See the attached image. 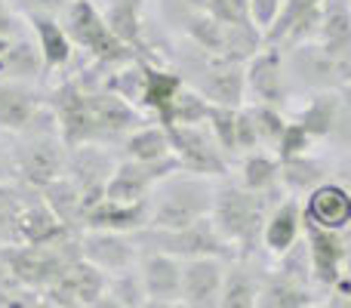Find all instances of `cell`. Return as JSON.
Listing matches in <instances>:
<instances>
[{"label": "cell", "instance_id": "cell-1", "mask_svg": "<svg viewBox=\"0 0 351 308\" xmlns=\"http://www.w3.org/2000/svg\"><path fill=\"white\" fill-rule=\"evenodd\" d=\"M59 133L68 148L111 145L142 127V117L127 99L114 93H93L80 84H62L49 96Z\"/></svg>", "mask_w": 351, "mask_h": 308}, {"label": "cell", "instance_id": "cell-2", "mask_svg": "<svg viewBox=\"0 0 351 308\" xmlns=\"http://www.w3.org/2000/svg\"><path fill=\"white\" fill-rule=\"evenodd\" d=\"M68 152L71 148L62 139L59 121H56L53 108L47 105L37 115V121L12 139V145H10L12 182L28 188V191H43L47 185H53L56 179L65 176Z\"/></svg>", "mask_w": 351, "mask_h": 308}, {"label": "cell", "instance_id": "cell-3", "mask_svg": "<svg viewBox=\"0 0 351 308\" xmlns=\"http://www.w3.org/2000/svg\"><path fill=\"white\" fill-rule=\"evenodd\" d=\"M278 191H247L241 185H219L216 200H213L210 222L213 228L222 235V241L234 244L241 250V259H250L253 250L262 244V231L274 210H278L280 198H274Z\"/></svg>", "mask_w": 351, "mask_h": 308}, {"label": "cell", "instance_id": "cell-4", "mask_svg": "<svg viewBox=\"0 0 351 308\" xmlns=\"http://www.w3.org/2000/svg\"><path fill=\"white\" fill-rule=\"evenodd\" d=\"M216 185L206 176L173 173L154 188L148 200V225L145 228H188V225L210 219Z\"/></svg>", "mask_w": 351, "mask_h": 308}, {"label": "cell", "instance_id": "cell-5", "mask_svg": "<svg viewBox=\"0 0 351 308\" xmlns=\"http://www.w3.org/2000/svg\"><path fill=\"white\" fill-rule=\"evenodd\" d=\"M0 259L10 268V274L16 278V284L28 293H43L65 274V268L71 262L84 259L80 256V235L65 237L59 244H43V247H3Z\"/></svg>", "mask_w": 351, "mask_h": 308}, {"label": "cell", "instance_id": "cell-6", "mask_svg": "<svg viewBox=\"0 0 351 308\" xmlns=\"http://www.w3.org/2000/svg\"><path fill=\"white\" fill-rule=\"evenodd\" d=\"M136 244H139L142 253H167L176 256L182 262L191 259H228L231 247L222 241L216 228H213L210 219H200V222L188 225V228H142L136 231Z\"/></svg>", "mask_w": 351, "mask_h": 308}, {"label": "cell", "instance_id": "cell-7", "mask_svg": "<svg viewBox=\"0 0 351 308\" xmlns=\"http://www.w3.org/2000/svg\"><path fill=\"white\" fill-rule=\"evenodd\" d=\"M65 34L71 43L93 56L99 65H127L133 59V47L117 37L111 22L90 3V0H74L65 12Z\"/></svg>", "mask_w": 351, "mask_h": 308}, {"label": "cell", "instance_id": "cell-8", "mask_svg": "<svg viewBox=\"0 0 351 308\" xmlns=\"http://www.w3.org/2000/svg\"><path fill=\"white\" fill-rule=\"evenodd\" d=\"M170 136V148L173 157L179 161V167L185 173L194 176H228V157L219 148L216 136L206 123L200 127H164Z\"/></svg>", "mask_w": 351, "mask_h": 308}, {"label": "cell", "instance_id": "cell-9", "mask_svg": "<svg viewBox=\"0 0 351 308\" xmlns=\"http://www.w3.org/2000/svg\"><path fill=\"white\" fill-rule=\"evenodd\" d=\"M80 256L108 278L139 268L142 250L133 235L121 231H80Z\"/></svg>", "mask_w": 351, "mask_h": 308}, {"label": "cell", "instance_id": "cell-10", "mask_svg": "<svg viewBox=\"0 0 351 308\" xmlns=\"http://www.w3.org/2000/svg\"><path fill=\"white\" fill-rule=\"evenodd\" d=\"M114 169H117V163H114V154L108 152V145H80L68 152L65 176L80 188V194L86 200V210L105 198Z\"/></svg>", "mask_w": 351, "mask_h": 308}, {"label": "cell", "instance_id": "cell-11", "mask_svg": "<svg viewBox=\"0 0 351 308\" xmlns=\"http://www.w3.org/2000/svg\"><path fill=\"white\" fill-rule=\"evenodd\" d=\"M105 293H108V274L99 272L90 262L77 259L65 268V274L43 296L62 308H93L99 299H105Z\"/></svg>", "mask_w": 351, "mask_h": 308}, {"label": "cell", "instance_id": "cell-12", "mask_svg": "<svg viewBox=\"0 0 351 308\" xmlns=\"http://www.w3.org/2000/svg\"><path fill=\"white\" fill-rule=\"evenodd\" d=\"M302 228H305V244H308L315 284L336 287L342 281V268H346L351 244L342 237V231L317 228V225H311V222H305Z\"/></svg>", "mask_w": 351, "mask_h": 308}, {"label": "cell", "instance_id": "cell-13", "mask_svg": "<svg viewBox=\"0 0 351 308\" xmlns=\"http://www.w3.org/2000/svg\"><path fill=\"white\" fill-rule=\"evenodd\" d=\"M290 71L296 74L302 84H308L311 90H324L330 93L339 80H348V68L339 65L321 43H302V47H293L290 56H284Z\"/></svg>", "mask_w": 351, "mask_h": 308}, {"label": "cell", "instance_id": "cell-14", "mask_svg": "<svg viewBox=\"0 0 351 308\" xmlns=\"http://www.w3.org/2000/svg\"><path fill=\"white\" fill-rule=\"evenodd\" d=\"M47 108L34 84L19 80H0V133L19 136L37 121V115Z\"/></svg>", "mask_w": 351, "mask_h": 308}, {"label": "cell", "instance_id": "cell-15", "mask_svg": "<svg viewBox=\"0 0 351 308\" xmlns=\"http://www.w3.org/2000/svg\"><path fill=\"white\" fill-rule=\"evenodd\" d=\"M247 93L256 96V105H271L278 108V102L287 99V68L284 56L274 47H265L262 53H256L250 59L247 68Z\"/></svg>", "mask_w": 351, "mask_h": 308}, {"label": "cell", "instance_id": "cell-16", "mask_svg": "<svg viewBox=\"0 0 351 308\" xmlns=\"http://www.w3.org/2000/svg\"><path fill=\"white\" fill-rule=\"evenodd\" d=\"M225 259H191L182 274V303L194 308H219L225 284Z\"/></svg>", "mask_w": 351, "mask_h": 308}, {"label": "cell", "instance_id": "cell-17", "mask_svg": "<svg viewBox=\"0 0 351 308\" xmlns=\"http://www.w3.org/2000/svg\"><path fill=\"white\" fill-rule=\"evenodd\" d=\"M139 274L145 296L152 303H176L182 299V274H185V262L167 253H142Z\"/></svg>", "mask_w": 351, "mask_h": 308}, {"label": "cell", "instance_id": "cell-18", "mask_svg": "<svg viewBox=\"0 0 351 308\" xmlns=\"http://www.w3.org/2000/svg\"><path fill=\"white\" fill-rule=\"evenodd\" d=\"M206 123L225 154H253V148L259 145V133H256L247 108H216L213 105Z\"/></svg>", "mask_w": 351, "mask_h": 308}, {"label": "cell", "instance_id": "cell-19", "mask_svg": "<svg viewBox=\"0 0 351 308\" xmlns=\"http://www.w3.org/2000/svg\"><path fill=\"white\" fill-rule=\"evenodd\" d=\"M148 225V200L145 204H117V200L102 198L84 213L80 231H121V235H136Z\"/></svg>", "mask_w": 351, "mask_h": 308}, {"label": "cell", "instance_id": "cell-20", "mask_svg": "<svg viewBox=\"0 0 351 308\" xmlns=\"http://www.w3.org/2000/svg\"><path fill=\"white\" fill-rule=\"evenodd\" d=\"M243 93H247V74L234 62L213 59L200 78V96L216 108H241Z\"/></svg>", "mask_w": 351, "mask_h": 308}, {"label": "cell", "instance_id": "cell-21", "mask_svg": "<svg viewBox=\"0 0 351 308\" xmlns=\"http://www.w3.org/2000/svg\"><path fill=\"white\" fill-rule=\"evenodd\" d=\"M305 222L327 231H342L351 222V194L339 182H324L315 191H308L305 204Z\"/></svg>", "mask_w": 351, "mask_h": 308}, {"label": "cell", "instance_id": "cell-22", "mask_svg": "<svg viewBox=\"0 0 351 308\" xmlns=\"http://www.w3.org/2000/svg\"><path fill=\"white\" fill-rule=\"evenodd\" d=\"M47 65L37 40L19 34L0 40V80H19V84H34L37 78H43Z\"/></svg>", "mask_w": 351, "mask_h": 308}, {"label": "cell", "instance_id": "cell-23", "mask_svg": "<svg viewBox=\"0 0 351 308\" xmlns=\"http://www.w3.org/2000/svg\"><path fill=\"white\" fill-rule=\"evenodd\" d=\"M317 37L339 65L351 68V0H324Z\"/></svg>", "mask_w": 351, "mask_h": 308}, {"label": "cell", "instance_id": "cell-24", "mask_svg": "<svg viewBox=\"0 0 351 308\" xmlns=\"http://www.w3.org/2000/svg\"><path fill=\"white\" fill-rule=\"evenodd\" d=\"M315 284L296 281L274 268L262 278V293L256 308H315Z\"/></svg>", "mask_w": 351, "mask_h": 308}, {"label": "cell", "instance_id": "cell-25", "mask_svg": "<svg viewBox=\"0 0 351 308\" xmlns=\"http://www.w3.org/2000/svg\"><path fill=\"white\" fill-rule=\"evenodd\" d=\"M262 278L250 259H237L225 268V284H222V299L219 308H256L262 293Z\"/></svg>", "mask_w": 351, "mask_h": 308}, {"label": "cell", "instance_id": "cell-26", "mask_svg": "<svg viewBox=\"0 0 351 308\" xmlns=\"http://www.w3.org/2000/svg\"><path fill=\"white\" fill-rule=\"evenodd\" d=\"M302 210H299L296 200H280L278 210L268 216L265 231H262V244H265L268 253L284 256L290 247L299 244V235H302Z\"/></svg>", "mask_w": 351, "mask_h": 308}, {"label": "cell", "instance_id": "cell-27", "mask_svg": "<svg viewBox=\"0 0 351 308\" xmlns=\"http://www.w3.org/2000/svg\"><path fill=\"white\" fill-rule=\"evenodd\" d=\"M40 198L62 225L80 231V222H84V213H86V200H84V194H80V188L74 185L68 176H62V179H56L53 185H47L40 191Z\"/></svg>", "mask_w": 351, "mask_h": 308}, {"label": "cell", "instance_id": "cell-28", "mask_svg": "<svg viewBox=\"0 0 351 308\" xmlns=\"http://www.w3.org/2000/svg\"><path fill=\"white\" fill-rule=\"evenodd\" d=\"M31 31H34V40L40 47V56H43V65L49 68H59L71 59V37L65 34L56 19H47V16H31L28 19Z\"/></svg>", "mask_w": 351, "mask_h": 308}, {"label": "cell", "instance_id": "cell-29", "mask_svg": "<svg viewBox=\"0 0 351 308\" xmlns=\"http://www.w3.org/2000/svg\"><path fill=\"white\" fill-rule=\"evenodd\" d=\"M123 154H127V161H139V163L167 161V157H173L170 136H167V130L160 123L158 127H139L136 133H130L123 139Z\"/></svg>", "mask_w": 351, "mask_h": 308}, {"label": "cell", "instance_id": "cell-30", "mask_svg": "<svg viewBox=\"0 0 351 308\" xmlns=\"http://www.w3.org/2000/svg\"><path fill=\"white\" fill-rule=\"evenodd\" d=\"M278 182H280V161L265 152H253L243 157L241 163V182L237 185L247 188V191H278Z\"/></svg>", "mask_w": 351, "mask_h": 308}, {"label": "cell", "instance_id": "cell-31", "mask_svg": "<svg viewBox=\"0 0 351 308\" xmlns=\"http://www.w3.org/2000/svg\"><path fill=\"white\" fill-rule=\"evenodd\" d=\"M339 111H342V96H336V93H321V96L311 99L308 108L299 115L296 123L311 136V139H315V136H330L336 127Z\"/></svg>", "mask_w": 351, "mask_h": 308}, {"label": "cell", "instance_id": "cell-32", "mask_svg": "<svg viewBox=\"0 0 351 308\" xmlns=\"http://www.w3.org/2000/svg\"><path fill=\"white\" fill-rule=\"evenodd\" d=\"M182 80L176 78L170 71H158V68H148L145 65V80H142V105H148V108H154L160 115V121L167 117V111H170L176 93L182 90Z\"/></svg>", "mask_w": 351, "mask_h": 308}, {"label": "cell", "instance_id": "cell-33", "mask_svg": "<svg viewBox=\"0 0 351 308\" xmlns=\"http://www.w3.org/2000/svg\"><path fill=\"white\" fill-rule=\"evenodd\" d=\"M25 204V188L16 182H0V250L16 244L19 213Z\"/></svg>", "mask_w": 351, "mask_h": 308}, {"label": "cell", "instance_id": "cell-34", "mask_svg": "<svg viewBox=\"0 0 351 308\" xmlns=\"http://www.w3.org/2000/svg\"><path fill=\"white\" fill-rule=\"evenodd\" d=\"M321 3H324V0H284V6H280L274 25L265 31V43L271 47V43L284 40V37L293 31V25H299L305 16L317 12V10H321Z\"/></svg>", "mask_w": 351, "mask_h": 308}, {"label": "cell", "instance_id": "cell-35", "mask_svg": "<svg viewBox=\"0 0 351 308\" xmlns=\"http://www.w3.org/2000/svg\"><path fill=\"white\" fill-rule=\"evenodd\" d=\"M105 296L114 299V303L123 305V308H142V305H145L148 296H145V287H142L139 268L108 278V293H105Z\"/></svg>", "mask_w": 351, "mask_h": 308}, {"label": "cell", "instance_id": "cell-36", "mask_svg": "<svg viewBox=\"0 0 351 308\" xmlns=\"http://www.w3.org/2000/svg\"><path fill=\"white\" fill-rule=\"evenodd\" d=\"M280 179L293 188H311L315 191L317 185H324V169L321 163H315L311 157L299 154V157H287L280 163Z\"/></svg>", "mask_w": 351, "mask_h": 308}, {"label": "cell", "instance_id": "cell-37", "mask_svg": "<svg viewBox=\"0 0 351 308\" xmlns=\"http://www.w3.org/2000/svg\"><path fill=\"white\" fill-rule=\"evenodd\" d=\"M247 111H250V117H253L259 142H265V145H280V139H284L290 123L278 115V108H271V105H253V108H247Z\"/></svg>", "mask_w": 351, "mask_h": 308}, {"label": "cell", "instance_id": "cell-38", "mask_svg": "<svg viewBox=\"0 0 351 308\" xmlns=\"http://www.w3.org/2000/svg\"><path fill=\"white\" fill-rule=\"evenodd\" d=\"M200 12H206L210 19L228 25V28H234V25H256L250 0H206V6Z\"/></svg>", "mask_w": 351, "mask_h": 308}, {"label": "cell", "instance_id": "cell-39", "mask_svg": "<svg viewBox=\"0 0 351 308\" xmlns=\"http://www.w3.org/2000/svg\"><path fill=\"white\" fill-rule=\"evenodd\" d=\"M10 3L16 6L25 19H31V16L56 19V16H62V12H68V6H71L74 0H10Z\"/></svg>", "mask_w": 351, "mask_h": 308}, {"label": "cell", "instance_id": "cell-40", "mask_svg": "<svg viewBox=\"0 0 351 308\" xmlns=\"http://www.w3.org/2000/svg\"><path fill=\"white\" fill-rule=\"evenodd\" d=\"M19 34H22V12L10 0H0V40L19 37Z\"/></svg>", "mask_w": 351, "mask_h": 308}, {"label": "cell", "instance_id": "cell-41", "mask_svg": "<svg viewBox=\"0 0 351 308\" xmlns=\"http://www.w3.org/2000/svg\"><path fill=\"white\" fill-rule=\"evenodd\" d=\"M250 6H253V22L259 31H268L274 25V19H278L280 12V0H250Z\"/></svg>", "mask_w": 351, "mask_h": 308}, {"label": "cell", "instance_id": "cell-42", "mask_svg": "<svg viewBox=\"0 0 351 308\" xmlns=\"http://www.w3.org/2000/svg\"><path fill=\"white\" fill-rule=\"evenodd\" d=\"M333 139H339L346 148H351V105L342 102V111H339V117H336V127H333Z\"/></svg>", "mask_w": 351, "mask_h": 308}, {"label": "cell", "instance_id": "cell-43", "mask_svg": "<svg viewBox=\"0 0 351 308\" xmlns=\"http://www.w3.org/2000/svg\"><path fill=\"white\" fill-rule=\"evenodd\" d=\"M37 303V293L28 290H12L6 296H0V308H34Z\"/></svg>", "mask_w": 351, "mask_h": 308}, {"label": "cell", "instance_id": "cell-44", "mask_svg": "<svg viewBox=\"0 0 351 308\" xmlns=\"http://www.w3.org/2000/svg\"><path fill=\"white\" fill-rule=\"evenodd\" d=\"M0 182H12V157L3 139H0Z\"/></svg>", "mask_w": 351, "mask_h": 308}, {"label": "cell", "instance_id": "cell-45", "mask_svg": "<svg viewBox=\"0 0 351 308\" xmlns=\"http://www.w3.org/2000/svg\"><path fill=\"white\" fill-rule=\"evenodd\" d=\"M142 308H194V305L182 303V299H176V303H152V299H148V303L142 305Z\"/></svg>", "mask_w": 351, "mask_h": 308}, {"label": "cell", "instance_id": "cell-46", "mask_svg": "<svg viewBox=\"0 0 351 308\" xmlns=\"http://www.w3.org/2000/svg\"><path fill=\"white\" fill-rule=\"evenodd\" d=\"M34 308H62V305H56L53 299H47V296H37V303H34Z\"/></svg>", "mask_w": 351, "mask_h": 308}, {"label": "cell", "instance_id": "cell-47", "mask_svg": "<svg viewBox=\"0 0 351 308\" xmlns=\"http://www.w3.org/2000/svg\"><path fill=\"white\" fill-rule=\"evenodd\" d=\"M93 308H123V305H117L114 299H108V296H105V299H99V303L93 305Z\"/></svg>", "mask_w": 351, "mask_h": 308}, {"label": "cell", "instance_id": "cell-48", "mask_svg": "<svg viewBox=\"0 0 351 308\" xmlns=\"http://www.w3.org/2000/svg\"><path fill=\"white\" fill-rule=\"evenodd\" d=\"M348 80H351V68H348Z\"/></svg>", "mask_w": 351, "mask_h": 308}]
</instances>
